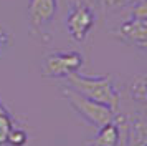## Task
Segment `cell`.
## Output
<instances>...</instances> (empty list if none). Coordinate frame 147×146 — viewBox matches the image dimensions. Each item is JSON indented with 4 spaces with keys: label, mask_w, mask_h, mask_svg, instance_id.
<instances>
[{
    "label": "cell",
    "mask_w": 147,
    "mask_h": 146,
    "mask_svg": "<svg viewBox=\"0 0 147 146\" xmlns=\"http://www.w3.org/2000/svg\"><path fill=\"white\" fill-rule=\"evenodd\" d=\"M66 86L78 91L80 95L93 100L96 103L111 108L117 113L119 108V91L116 88V81L111 75H101V76H89L76 72L66 76Z\"/></svg>",
    "instance_id": "1"
},
{
    "label": "cell",
    "mask_w": 147,
    "mask_h": 146,
    "mask_svg": "<svg viewBox=\"0 0 147 146\" xmlns=\"http://www.w3.org/2000/svg\"><path fill=\"white\" fill-rule=\"evenodd\" d=\"M113 35L122 43L134 46L140 52L147 48V2L137 0L132 5L129 18L124 20Z\"/></svg>",
    "instance_id": "2"
},
{
    "label": "cell",
    "mask_w": 147,
    "mask_h": 146,
    "mask_svg": "<svg viewBox=\"0 0 147 146\" xmlns=\"http://www.w3.org/2000/svg\"><path fill=\"white\" fill-rule=\"evenodd\" d=\"M61 93H63L65 100L69 103V106L74 111L78 113L84 121H88L91 126H94V128H101V126L111 123L116 118V113L111 108L83 96L78 91L71 90L69 86H63Z\"/></svg>",
    "instance_id": "3"
},
{
    "label": "cell",
    "mask_w": 147,
    "mask_h": 146,
    "mask_svg": "<svg viewBox=\"0 0 147 146\" xmlns=\"http://www.w3.org/2000/svg\"><path fill=\"white\" fill-rule=\"evenodd\" d=\"M84 58L80 52H53L48 53L41 63V75L47 78H66L80 72Z\"/></svg>",
    "instance_id": "4"
},
{
    "label": "cell",
    "mask_w": 147,
    "mask_h": 146,
    "mask_svg": "<svg viewBox=\"0 0 147 146\" xmlns=\"http://www.w3.org/2000/svg\"><path fill=\"white\" fill-rule=\"evenodd\" d=\"M94 22H96V15L91 5H88L83 0H76L69 7V12L65 20V27L71 40L83 43L88 38L89 32L93 30Z\"/></svg>",
    "instance_id": "5"
},
{
    "label": "cell",
    "mask_w": 147,
    "mask_h": 146,
    "mask_svg": "<svg viewBox=\"0 0 147 146\" xmlns=\"http://www.w3.org/2000/svg\"><path fill=\"white\" fill-rule=\"evenodd\" d=\"M58 12V0H28V23L33 35L47 37V28Z\"/></svg>",
    "instance_id": "6"
},
{
    "label": "cell",
    "mask_w": 147,
    "mask_h": 146,
    "mask_svg": "<svg viewBox=\"0 0 147 146\" xmlns=\"http://www.w3.org/2000/svg\"><path fill=\"white\" fill-rule=\"evenodd\" d=\"M124 133H126V146H147V123L142 115H129L124 116Z\"/></svg>",
    "instance_id": "7"
},
{
    "label": "cell",
    "mask_w": 147,
    "mask_h": 146,
    "mask_svg": "<svg viewBox=\"0 0 147 146\" xmlns=\"http://www.w3.org/2000/svg\"><path fill=\"white\" fill-rule=\"evenodd\" d=\"M122 128H124V116L116 115V118L111 123L98 128V134L88 143V146H117L121 143Z\"/></svg>",
    "instance_id": "8"
},
{
    "label": "cell",
    "mask_w": 147,
    "mask_h": 146,
    "mask_svg": "<svg viewBox=\"0 0 147 146\" xmlns=\"http://www.w3.org/2000/svg\"><path fill=\"white\" fill-rule=\"evenodd\" d=\"M13 128H15L13 115L3 106L2 100H0V146H8L7 139H8L10 131H12Z\"/></svg>",
    "instance_id": "9"
},
{
    "label": "cell",
    "mask_w": 147,
    "mask_h": 146,
    "mask_svg": "<svg viewBox=\"0 0 147 146\" xmlns=\"http://www.w3.org/2000/svg\"><path fill=\"white\" fill-rule=\"evenodd\" d=\"M129 95L134 101L140 105H146L147 101V86H146V75H136L129 85Z\"/></svg>",
    "instance_id": "10"
},
{
    "label": "cell",
    "mask_w": 147,
    "mask_h": 146,
    "mask_svg": "<svg viewBox=\"0 0 147 146\" xmlns=\"http://www.w3.org/2000/svg\"><path fill=\"white\" fill-rule=\"evenodd\" d=\"M137 0H98L104 12H119L127 7H132Z\"/></svg>",
    "instance_id": "11"
},
{
    "label": "cell",
    "mask_w": 147,
    "mask_h": 146,
    "mask_svg": "<svg viewBox=\"0 0 147 146\" xmlns=\"http://www.w3.org/2000/svg\"><path fill=\"white\" fill-rule=\"evenodd\" d=\"M28 143V134L25 130L22 128H17L15 126L13 130L10 131L8 134V139H7V145L8 146H27Z\"/></svg>",
    "instance_id": "12"
},
{
    "label": "cell",
    "mask_w": 147,
    "mask_h": 146,
    "mask_svg": "<svg viewBox=\"0 0 147 146\" xmlns=\"http://www.w3.org/2000/svg\"><path fill=\"white\" fill-rule=\"evenodd\" d=\"M7 45H8V35H5V33L0 30V53L5 50Z\"/></svg>",
    "instance_id": "13"
}]
</instances>
